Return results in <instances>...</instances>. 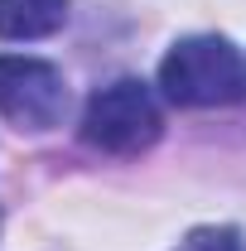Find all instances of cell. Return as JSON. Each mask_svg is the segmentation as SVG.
Instances as JSON below:
<instances>
[{"mask_svg": "<svg viewBox=\"0 0 246 251\" xmlns=\"http://www.w3.org/2000/svg\"><path fill=\"white\" fill-rule=\"evenodd\" d=\"M73 0H0V39H49L68 25Z\"/></svg>", "mask_w": 246, "mask_h": 251, "instance_id": "4", "label": "cell"}, {"mask_svg": "<svg viewBox=\"0 0 246 251\" xmlns=\"http://www.w3.org/2000/svg\"><path fill=\"white\" fill-rule=\"evenodd\" d=\"M0 116L20 130H53L68 116V82L53 63L0 53Z\"/></svg>", "mask_w": 246, "mask_h": 251, "instance_id": "3", "label": "cell"}, {"mask_svg": "<svg viewBox=\"0 0 246 251\" xmlns=\"http://www.w3.org/2000/svg\"><path fill=\"white\" fill-rule=\"evenodd\" d=\"M188 251H246V237L237 227H203L188 237Z\"/></svg>", "mask_w": 246, "mask_h": 251, "instance_id": "5", "label": "cell"}, {"mask_svg": "<svg viewBox=\"0 0 246 251\" xmlns=\"http://www.w3.org/2000/svg\"><path fill=\"white\" fill-rule=\"evenodd\" d=\"M164 130L159 116V101L140 77H116L106 87H97L87 97V111H82V140L92 150L106 155H140L150 150Z\"/></svg>", "mask_w": 246, "mask_h": 251, "instance_id": "2", "label": "cell"}, {"mask_svg": "<svg viewBox=\"0 0 246 251\" xmlns=\"http://www.w3.org/2000/svg\"><path fill=\"white\" fill-rule=\"evenodd\" d=\"M159 92L174 106H232L246 97V63L227 39L193 34L164 53Z\"/></svg>", "mask_w": 246, "mask_h": 251, "instance_id": "1", "label": "cell"}]
</instances>
